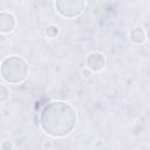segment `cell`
<instances>
[{
    "label": "cell",
    "mask_w": 150,
    "mask_h": 150,
    "mask_svg": "<svg viewBox=\"0 0 150 150\" xmlns=\"http://www.w3.org/2000/svg\"><path fill=\"white\" fill-rule=\"evenodd\" d=\"M76 124L75 109L64 101L48 103L41 111L40 125L53 137H64L70 134Z\"/></svg>",
    "instance_id": "6da1fadb"
},
{
    "label": "cell",
    "mask_w": 150,
    "mask_h": 150,
    "mask_svg": "<svg viewBox=\"0 0 150 150\" xmlns=\"http://www.w3.org/2000/svg\"><path fill=\"white\" fill-rule=\"evenodd\" d=\"M28 75L27 62L19 56H8L1 62V76L11 84H18L25 81Z\"/></svg>",
    "instance_id": "7a4b0ae2"
},
{
    "label": "cell",
    "mask_w": 150,
    "mask_h": 150,
    "mask_svg": "<svg viewBox=\"0 0 150 150\" xmlns=\"http://www.w3.org/2000/svg\"><path fill=\"white\" fill-rule=\"evenodd\" d=\"M56 11L64 18H75L81 14L84 7L83 1L79 0H62L55 2Z\"/></svg>",
    "instance_id": "3957f363"
},
{
    "label": "cell",
    "mask_w": 150,
    "mask_h": 150,
    "mask_svg": "<svg viewBox=\"0 0 150 150\" xmlns=\"http://www.w3.org/2000/svg\"><path fill=\"white\" fill-rule=\"evenodd\" d=\"M105 66V57L102 53L100 52H94L90 53L87 57V67L89 70L96 73L101 71Z\"/></svg>",
    "instance_id": "277c9868"
},
{
    "label": "cell",
    "mask_w": 150,
    "mask_h": 150,
    "mask_svg": "<svg viewBox=\"0 0 150 150\" xmlns=\"http://www.w3.org/2000/svg\"><path fill=\"white\" fill-rule=\"evenodd\" d=\"M15 25H16V21L14 15L6 12L0 13V32L1 33H11L15 28Z\"/></svg>",
    "instance_id": "5b68a950"
},
{
    "label": "cell",
    "mask_w": 150,
    "mask_h": 150,
    "mask_svg": "<svg viewBox=\"0 0 150 150\" xmlns=\"http://www.w3.org/2000/svg\"><path fill=\"white\" fill-rule=\"evenodd\" d=\"M145 39H146L145 32H144L142 28L136 27V28H134V29L130 32V40H131L134 43H137V45L143 43V42L145 41Z\"/></svg>",
    "instance_id": "8992f818"
},
{
    "label": "cell",
    "mask_w": 150,
    "mask_h": 150,
    "mask_svg": "<svg viewBox=\"0 0 150 150\" xmlns=\"http://www.w3.org/2000/svg\"><path fill=\"white\" fill-rule=\"evenodd\" d=\"M57 34H59V28H57V26L50 25V26L47 27V29H46V35H47L48 38H50V39L56 38Z\"/></svg>",
    "instance_id": "52a82bcc"
},
{
    "label": "cell",
    "mask_w": 150,
    "mask_h": 150,
    "mask_svg": "<svg viewBox=\"0 0 150 150\" xmlns=\"http://www.w3.org/2000/svg\"><path fill=\"white\" fill-rule=\"evenodd\" d=\"M9 96V90L7 89L6 86H0V101L1 102H5Z\"/></svg>",
    "instance_id": "ba28073f"
},
{
    "label": "cell",
    "mask_w": 150,
    "mask_h": 150,
    "mask_svg": "<svg viewBox=\"0 0 150 150\" xmlns=\"http://www.w3.org/2000/svg\"><path fill=\"white\" fill-rule=\"evenodd\" d=\"M1 148H2V150H11V149L13 148V144H12V142H9L8 139H6V141L2 142Z\"/></svg>",
    "instance_id": "9c48e42d"
},
{
    "label": "cell",
    "mask_w": 150,
    "mask_h": 150,
    "mask_svg": "<svg viewBox=\"0 0 150 150\" xmlns=\"http://www.w3.org/2000/svg\"><path fill=\"white\" fill-rule=\"evenodd\" d=\"M81 75H82V77L89 79L90 75H91V70H89V69H82L81 70Z\"/></svg>",
    "instance_id": "30bf717a"
},
{
    "label": "cell",
    "mask_w": 150,
    "mask_h": 150,
    "mask_svg": "<svg viewBox=\"0 0 150 150\" xmlns=\"http://www.w3.org/2000/svg\"><path fill=\"white\" fill-rule=\"evenodd\" d=\"M145 36H146V39H149V40H150V28H148V29H146V32H145Z\"/></svg>",
    "instance_id": "8fae6325"
}]
</instances>
